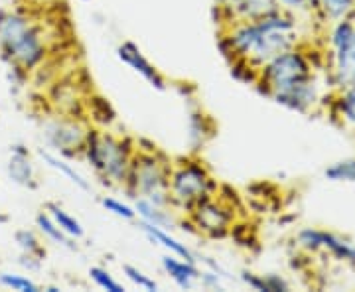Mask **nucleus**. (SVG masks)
<instances>
[{"instance_id": "nucleus-17", "label": "nucleus", "mask_w": 355, "mask_h": 292, "mask_svg": "<svg viewBox=\"0 0 355 292\" xmlns=\"http://www.w3.org/2000/svg\"><path fill=\"white\" fill-rule=\"evenodd\" d=\"M40 158L44 160V164L50 166L51 170H55L58 174H62L65 180H69L76 188L83 191H91V182H89L79 170H76V166L69 164L67 160H64L60 154H53L50 151H38Z\"/></svg>"}, {"instance_id": "nucleus-26", "label": "nucleus", "mask_w": 355, "mask_h": 292, "mask_svg": "<svg viewBox=\"0 0 355 292\" xmlns=\"http://www.w3.org/2000/svg\"><path fill=\"white\" fill-rule=\"evenodd\" d=\"M123 275H125L135 286H139L140 291L156 292L160 289L156 280L150 279L144 270H140V268L135 267V265H123Z\"/></svg>"}, {"instance_id": "nucleus-32", "label": "nucleus", "mask_w": 355, "mask_h": 292, "mask_svg": "<svg viewBox=\"0 0 355 292\" xmlns=\"http://www.w3.org/2000/svg\"><path fill=\"white\" fill-rule=\"evenodd\" d=\"M241 280L245 282V284H247V286H249V289H253V291L266 292L265 279H263V275H254V273H249V270H243Z\"/></svg>"}, {"instance_id": "nucleus-14", "label": "nucleus", "mask_w": 355, "mask_h": 292, "mask_svg": "<svg viewBox=\"0 0 355 292\" xmlns=\"http://www.w3.org/2000/svg\"><path fill=\"white\" fill-rule=\"evenodd\" d=\"M162 268L164 273L174 280V284L180 286L182 291H191L196 284H198V279H200V273L202 268L198 267V263H190L182 257H176V255L168 253L162 257Z\"/></svg>"}, {"instance_id": "nucleus-15", "label": "nucleus", "mask_w": 355, "mask_h": 292, "mask_svg": "<svg viewBox=\"0 0 355 292\" xmlns=\"http://www.w3.org/2000/svg\"><path fill=\"white\" fill-rule=\"evenodd\" d=\"M132 205H135L137 217L144 223H150L154 227L166 229V231H174L178 227L176 212L172 207H160L146 198H137Z\"/></svg>"}, {"instance_id": "nucleus-2", "label": "nucleus", "mask_w": 355, "mask_h": 292, "mask_svg": "<svg viewBox=\"0 0 355 292\" xmlns=\"http://www.w3.org/2000/svg\"><path fill=\"white\" fill-rule=\"evenodd\" d=\"M254 85L279 105L298 113L312 111L320 101V89L314 79L312 64L298 46L282 51L263 65Z\"/></svg>"}, {"instance_id": "nucleus-3", "label": "nucleus", "mask_w": 355, "mask_h": 292, "mask_svg": "<svg viewBox=\"0 0 355 292\" xmlns=\"http://www.w3.org/2000/svg\"><path fill=\"white\" fill-rule=\"evenodd\" d=\"M0 51L22 71H34L48 55L40 26L20 10H0Z\"/></svg>"}, {"instance_id": "nucleus-20", "label": "nucleus", "mask_w": 355, "mask_h": 292, "mask_svg": "<svg viewBox=\"0 0 355 292\" xmlns=\"http://www.w3.org/2000/svg\"><path fill=\"white\" fill-rule=\"evenodd\" d=\"M14 243L18 245L20 253L36 255V257L46 259V247L42 245L36 231H32V229H18L14 233Z\"/></svg>"}, {"instance_id": "nucleus-10", "label": "nucleus", "mask_w": 355, "mask_h": 292, "mask_svg": "<svg viewBox=\"0 0 355 292\" xmlns=\"http://www.w3.org/2000/svg\"><path fill=\"white\" fill-rule=\"evenodd\" d=\"M275 10H280L275 0H217V12L225 24L223 28L235 22L257 20Z\"/></svg>"}, {"instance_id": "nucleus-29", "label": "nucleus", "mask_w": 355, "mask_h": 292, "mask_svg": "<svg viewBox=\"0 0 355 292\" xmlns=\"http://www.w3.org/2000/svg\"><path fill=\"white\" fill-rule=\"evenodd\" d=\"M198 137V146H203V142L207 139V128H205V114L196 109L190 111V142Z\"/></svg>"}, {"instance_id": "nucleus-11", "label": "nucleus", "mask_w": 355, "mask_h": 292, "mask_svg": "<svg viewBox=\"0 0 355 292\" xmlns=\"http://www.w3.org/2000/svg\"><path fill=\"white\" fill-rule=\"evenodd\" d=\"M298 243L300 247H304L308 251H330L336 259L340 261H347V263H355V247L352 243L343 241L342 237L334 235L330 231H322V229H302L298 233Z\"/></svg>"}, {"instance_id": "nucleus-9", "label": "nucleus", "mask_w": 355, "mask_h": 292, "mask_svg": "<svg viewBox=\"0 0 355 292\" xmlns=\"http://www.w3.org/2000/svg\"><path fill=\"white\" fill-rule=\"evenodd\" d=\"M191 225L198 229L200 233L214 237V239H221L225 237L235 221V214H233V205L223 202L219 196L207 198L202 203H198L190 214Z\"/></svg>"}, {"instance_id": "nucleus-5", "label": "nucleus", "mask_w": 355, "mask_h": 292, "mask_svg": "<svg viewBox=\"0 0 355 292\" xmlns=\"http://www.w3.org/2000/svg\"><path fill=\"white\" fill-rule=\"evenodd\" d=\"M170 168H172V162H168L164 156L156 151V146L135 148L128 178L123 188L130 196V200L146 198L160 207H172L170 194H168Z\"/></svg>"}, {"instance_id": "nucleus-35", "label": "nucleus", "mask_w": 355, "mask_h": 292, "mask_svg": "<svg viewBox=\"0 0 355 292\" xmlns=\"http://www.w3.org/2000/svg\"><path fill=\"white\" fill-rule=\"evenodd\" d=\"M83 2H89V0H83Z\"/></svg>"}, {"instance_id": "nucleus-24", "label": "nucleus", "mask_w": 355, "mask_h": 292, "mask_svg": "<svg viewBox=\"0 0 355 292\" xmlns=\"http://www.w3.org/2000/svg\"><path fill=\"white\" fill-rule=\"evenodd\" d=\"M89 279L95 282V286H99L101 291L107 292H125L127 289L114 279L113 275L103 267H91L89 268Z\"/></svg>"}, {"instance_id": "nucleus-6", "label": "nucleus", "mask_w": 355, "mask_h": 292, "mask_svg": "<svg viewBox=\"0 0 355 292\" xmlns=\"http://www.w3.org/2000/svg\"><path fill=\"white\" fill-rule=\"evenodd\" d=\"M217 182L200 158H182L170 168L168 194L174 212L190 214L207 198L217 196Z\"/></svg>"}, {"instance_id": "nucleus-21", "label": "nucleus", "mask_w": 355, "mask_h": 292, "mask_svg": "<svg viewBox=\"0 0 355 292\" xmlns=\"http://www.w3.org/2000/svg\"><path fill=\"white\" fill-rule=\"evenodd\" d=\"M336 111L345 125L355 128V85L340 89V95L336 99Z\"/></svg>"}, {"instance_id": "nucleus-19", "label": "nucleus", "mask_w": 355, "mask_h": 292, "mask_svg": "<svg viewBox=\"0 0 355 292\" xmlns=\"http://www.w3.org/2000/svg\"><path fill=\"white\" fill-rule=\"evenodd\" d=\"M46 212L50 214L51 219L55 221V225L64 231L65 235H69L71 239H81V237H85V227L81 225V221L77 219L76 216H71L67 209H64L62 205H58V203H48L46 205Z\"/></svg>"}, {"instance_id": "nucleus-8", "label": "nucleus", "mask_w": 355, "mask_h": 292, "mask_svg": "<svg viewBox=\"0 0 355 292\" xmlns=\"http://www.w3.org/2000/svg\"><path fill=\"white\" fill-rule=\"evenodd\" d=\"M89 125L77 117H50L42 123V139L60 156H79L87 139Z\"/></svg>"}, {"instance_id": "nucleus-22", "label": "nucleus", "mask_w": 355, "mask_h": 292, "mask_svg": "<svg viewBox=\"0 0 355 292\" xmlns=\"http://www.w3.org/2000/svg\"><path fill=\"white\" fill-rule=\"evenodd\" d=\"M318 10L330 20H340L355 14V0H316Z\"/></svg>"}, {"instance_id": "nucleus-33", "label": "nucleus", "mask_w": 355, "mask_h": 292, "mask_svg": "<svg viewBox=\"0 0 355 292\" xmlns=\"http://www.w3.org/2000/svg\"><path fill=\"white\" fill-rule=\"evenodd\" d=\"M42 263L44 259L42 257H36V255H28V253H20V259H18V265L24 267L28 273H36L42 268Z\"/></svg>"}, {"instance_id": "nucleus-13", "label": "nucleus", "mask_w": 355, "mask_h": 292, "mask_svg": "<svg viewBox=\"0 0 355 292\" xmlns=\"http://www.w3.org/2000/svg\"><path fill=\"white\" fill-rule=\"evenodd\" d=\"M6 174L16 186L34 190L38 186L36 182V166L30 158V151L22 144L10 146V160L6 164Z\"/></svg>"}, {"instance_id": "nucleus-28", "label": "nucleus", "mask_w": 355, "mask_h": 292, "mask_svg": "<svg viewBox=\"0 0 355 292\" xmlns=\"http://www.w3.org/2000/svg\"><path fill=\"white\" fill-rule=\"evenodd\" d=\"M275 2H277V6H279L280 10L292 14V16L318 10L316 0H275Z\"/></svg>"}, {"instance_id": "nucleus-12", "label": "nucleus", "mask_w": 355, "mask_h": 292, "mask_svg": "<svg viewBox=\"0 0 355 292\" xmlns=\"http://www.w3.org/2000/svg\"><path fill=\"white\" fill-rule=\"evenodd\" d=\"M116 58L121 60V62H125V64L130 67V69H135L137 74H139L142 79H146L150 85H153L154 89L158 91H166L168 89V81H166V77L154 67L148 60H146V55L140 51L139 46H135L132 42H123L119 48H116Z\"/></svg>"}, {"instance_id": "nucleus-4", "label": "nucleus", "mask_w": 355, "mask_h": 292, "mask_svg": "<svg viewBox=\"0 0 355 292\" xmlns=\"http://www.w3.org/2000/svg\"><path fill=\"white\" fill-rule=\"evenodd\" d=\"M132 154H135V144L127 137L91 127L81 151V156L91 166L95 176L101 180V184L121 186V188L128 178Z\"/></svg>"}, {"instance_id": "nucleus-1", "label": "nucleus", "mask_w": 355, "mask_h": 292, "mask_svg": "<svg viewBox=\"0 0 355 292\" xmlns=\"http://www.w3.org/2000/svg\"><path fill=\"white\" fill-rule=\"evenodd\" d=\"M300 42L296 16L275 10L257 20H245L223 28L219 40L221 51L231 60H245L261 69L282 51L296 48Z\"/></svg>"}, {"instance_id": "nucleus-16", "label": "nucleus", "mask_w": 355, "mask_h": 292, "mask_svg": "<svg viewBox=\"0 0 355 292\" xmlns=\"http://www.w3.org/2000/svg\"><path fill=\"white\" fill-rule=\"evenodd\" d=\"M137 227L150 239L156 245H160V247H164L168 253L176 255V257H182V259H186V261H190V263H198V255L191 251L190 247L186 245V243L178 241L176 237L170 233V231H166V229L160 227H154L150 223H144V221H140L137 223Z\"/></svg>"}, {"instance_id": "nucleus-27", "label": "nucleus", "mask_w": 355, "mask_h": 292, "mask_svg": "<svg viewBox=\"0 0 355 292\" xmlns=\"http://www.w3.org/2000/svg\"><path fill=\"white\" fill-rule=\"evenodd\" d=\"M101 205L113 216L121 217L125 221H135L137 219V212H135V205H130L127 202H121L116 198H101Z\"/></svg>"}, {"instance_id": "nucleus-25", "label": "nucleus", "mask_w": 355, "mask_h": 292, "mask_svg": "<svg viewBox=\"0 0 355 292\" xmlns=\"http://www.w3.org/2000/svg\"><path fill=\"white\" fill-rule=\"evenodd\" d=\"M324 176L331 182H355V158L334 162L326 168Z\"/></svg>"}, {"instance_id": "nucleus-31", "label": "nucleus", "mask_w": 355, "mask_h": 292, "mask_svg": "<svg viewBox=\"0 0 355 292\" xmlns=\"http://www.w3.org/2000/svg\"><path fill=\"white\" fill-rule=\"evenodd\" d=\"M265 286L266 292H288L291 291V284L286 280L279 277V275H265Z\"/></svg>"}, {"instance_id": "nucleus-34", "label": "nucleus", "mask_w": 355, "mask_h": 292, "mask_svg": "<svg viewBox=\"0 0 355 292\" xmlns=\"http://www.w3.org/2000/svg\"><path fill=\"white\" fill-rule=\"evenodd\" d=\"M42 291H46V292H60L62 289H58V286H46V289H42Z\"/></svg>"}, {"instance_id": "nucleus-30", "label": "nucleus", "mask_w": 355, "mask_h": 292, "mask_svg": "<svg viewBox=\"0 0 355 292\" xmlns=\"http://www.w3.org/2000/svg\"><path fill=\"white\" fill-rule=\"evenodd\" d=\"M198 282L202 284L205 291H223V284H221V275L216 270H202L200 273V279Z\"/></svg>"}, {"instance_id": "nucleus-18", "label": "nucleus", "mask_w": 355, "mask_h": 292, "mask_svg": "<svg viewBox=\"0 0 355 292\" xmlns=\"http://www.w3.org/2000/svg\"><path fill=\"white\" fill-rule=\"evenodd\" d=\"M36 227L44 235V239H48L53 245H60V247H65L69 251H77V243L76 239H71L69 235H65L62 229L55 225V221L51 219V216L48 212H40L36 216Z\"/></svg>"}, {"instance_id": "nucleus-7", "label": "nucleus", "mask_w": 355, "mask_h": 292, "mask_svg": "<svg viewBox=\"0 0 355 292\" xmlns=\"http://www.w3.org/2000/svg\"><path fill=\"white\" fill-rule=\"evenodd\" d=\"M331 81L338 89L355 85V20H334L330 30Z\"/></svg>"}, {"instance_id": "nucleus-23", "label": "nucleus", "mask_w": 355, "mask_h": 292, "mask_svg": "<svg viewBox=\"0 0 355 292\" xmlns=\"http://www.w3.org/2000/svg\"><path fill=\"white\" fill-rule=\"evenodd\" d=\"M0 286L8 289V291L16 292H40L42 286L38 282L26 277V275H20V273H0Z\"/></svg>"}]
</instances>
